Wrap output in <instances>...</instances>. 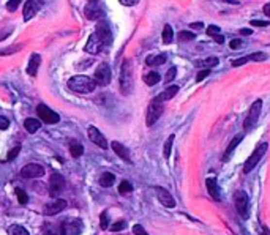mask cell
Wrapping results in <instances>:
<instances>
[{"label": "cell", "mask_w": 270, "mask_h": 235, "mask_svg": "<svg viewBox=\"0 0 270 235\" xmlns=\"http://www.w3.org/2000/svg\"><path fill=\"white\" fill-rule=\"evenodd\" d=\"M217 65H218V59H217V57H209V59H204V60H198L196 62V67L207 68V69H210L212 67H217Z\"/></svg>", "instance_id": "cell-30"}, {"label": "cell", "mask_w": 270, "mask_h": 235, "mask_svg": "<svg viewBox=\"0 0 270 235\" xmlns=\"http://www.w3.org/2000/svg\"><path fill=\"white\" fill-rule=\"evenodd\" d=\"M262 60H267V54H264V52H254V54H251V55L240 57V59H237V60H232L231 65L232 67H240V65H245L247 62H262Z\"/></svg>", "instance_id": "cell-19"}, {"label": "cell", "mask_w": 270, "mask_h": 235, "mask_svg": "<svg viewBox=\"0 0 270 235\" xmlns=\"http://www.w3.org/2000/svg\"><path fill=\"white\" fill-rule=\"evenodd\" d=\"M70 153L73 158H79V156H83L84 153V147L81 145L78 141H71L70 142Z\"/></svg>", "instance_id": "cell-28"}, {"label": "cell", "mask_w": 270, "mask_h": 235, "mask_svg": "<svg viewBox=\"0 0 270 235\" xmlns=\"http://www.w3.org/2000/svg\"><path fill=\"white\" fill-rule=\"evenodd\" d=\"M242 139H243V136H242V134H240V136H237L236 139H232V141H231V144H229V147L226 149V151H224L223 161H228V160H229V156L232 155V151L236 150V147H237L238 144H240V141H242Z\"/></svg>", "instance_id": "cell-24"}, {"label": "cell", "mask_w": 270, "mask_h": 235, "mask_svg": "<svg viewBox=\"0 0 270 235\" xmlns=\"http://www.w3.org/2000/svg\"><path fill=\"white\" fill-rule=\"evenodd\" d=\"M40 63H41L40 54H34L32 57H30V62H29V67H27V73H29L30 76H35L36 73H38Z\"/></svg>", "instance_id": "cell-22"}, {"label": "cell", "mask_w": 270, "mask_h": 235, "mask_svg": "<svg viewBox=\"0 0 270 235\" xmlns=\"http://www.w3.org/2000/svg\"><path fill=\"white\" fill-rule=\"evenodd\" d=\"M177 38H179V41H191V40H194V38H196V34H193V32H188V30H182V32H179Z\"/></svg>", "instance_id": "cell-34"}, {"label": "cell", "mask_w": 270, "mask_h": 235, "mask_svg": "<svg viewBox=\"0 0 270 235\" xmlns=\"http://www.w3.org/2000/svg\"><path fill=\"white\" fill-rule=\"evenodd\" d=\"M97 82L95 79L89 78V76H73L71 79H68V88L76 93H90L95 90Z\"/></svg>", "instance_id": "cell-1"}, {"label": "cell", "mask_w": 270, "mask_h": 235, "mask_svg": "<svg viewBox=\"0 0 270 235\" xmlns=\"http://www.w3.org/2000/svg\"><path fill=\"white\" fill-rule=\"evenodd\" d=\"M177 92H179V87H177V85H171V87H168L163 93H160L158 98H160L161 101H168V100L174 98L175 95H177Z\"/></svg>", "instance_id": "cell-27"}, {"label": "cell", "mask_w": 270, "mask_h": 235, "mask_svg": "<svg viewBox=\"0 0 270 235\" xmlns=\"http://www.w3.org/2000/svg\"><path fill=\"white\" fill-rule=\"evenodd\" d=\"M111 147H112V150H114V153L120 156L122 160H125L127 163H131V160H130V151H128L127 147H125V145H122L120 142H112Z\"/></svg>", "instance_id": "cell-20"}, {"label": "cell", "mask_w": 270, "mask_h": 235, "mask_svg": "<svg viewBox=\"0 0 270 235\" xmlns=\"http://www.w3.org/2000/svg\"><path fill=\"white\" fill-rule=\"evenodd\" d=\"M125 227H127V223H125V221L122 219V221H117L116 224H112L111 226V231L112 232H118V231H123Z\"/></svg>", "instance_id": "cell-39"}, {"label": "cell", "mask_w": 270, "mask_h": 235, "mask_svg": "<svg viewBox=\"0 0 270 235\" xmlns=\"http://www.w3.org/2000/svg\"><path fill=\"white\" fill-rule=\"evenodd\" d=\"M21 175L24 177V179H38V177L45 175V168H43L41 164L30 163V164H27V166L22 168Z\"/></svg>", "instance_id": "cell-10"}, {"label": "cell", "mask_w": 270, "mask_h": 235, "mask_svg": "<svg viewBox=\"0 0 270 235\" xmlns=\"http://www.w3.org/2000/svg\"><path fill=\"white\" fill-rule=\"evenodd\" d=\"M269 24H270L269 21H257V19L251 21V25H253V27H266V25H269Z\"/></svg>", "instance_id": "cell-47"}, {"label": "cell", "mask_w": 270, "mask_h": 235, "mask_svg": "<svg viewBox=\"0 0 270 235\" xmlns=\"http://www.w3.org/2000/svg\"><path fill=\"white\" fill-rule=\"evenodd\" d=\"M213 40H215L218 44H223V43H224V38H223V35H217L215 38H213Z\"/></svg>", "instance_id": "cell-50"}, {"label": "cell", "mask_w": 270, "mask_h": 235, "mask_svg": "<svg viewBox=\"0 0 270 235\" xmlns=\"http://www.w3.org/2000/svg\"><path fill=\"white\" fill-rule=\"evenodd\" d=\"M43 6V0H27L24 5V21H30Z\"/></svg>", "instance_id": "cell-13"}, {"label": "cell", "mask_w": 270, "mask_h": 235, "mask_svg": "<svg viewBox=\"0 0 270 235\" xmlns=\"http://www.w3.org/2000/svg\"><path fill=\"white\" fill-rule=\"evenodd\" d=\"M209 73H210V69H207V68H204L202 69V71H201L198 76H196V81L198 82H201V81H204L205 78H207V76H209Z\"/></svg>", "instance_id": "cell-43"}, {"label": "cell", "mask_w": 270, "mask_h": 235, "mask_svg": "<svg viewBox=\"0 0 270 235\" xmlns=\"http://www.w3.org/2000/svg\"><path fill=\"white\" fill-rule=\"evenodd\" d=\"M65 189V179L64 175H60L59 172L51 174V179H49V194L52 198H57L60 193Z\"/></svg>", "instance_id": "cell-7"}, {"label": "cell", "mask_w": 270, "mask_h": 235, "mask_svg": "<svg viewBox=\"0 0 270 235\" xmlns=\"http://www.w3.org/2000/svg\"><path fill=\"white\" fill-rule=\"evenodd\" d=\"M24 128H26L27 133H30V134H34V133H36L41 128V120H38V118H27L26 122H24Z\"/></svg>", "instance_id": "cell-23"}, {"label": "cell", "mask_w": 270, "mask_h": 235, "mask_svg": "<svg viewBox=\"0 0 270 235\" xmlns=\"http://www.w3.org/2000/svg\"><path fill=\"white\" fill-rule=\"evenodd\" d=\"M8 235H30L26 229H24L22 226H17V224H13L8 227Z\"/></svg>", "instance_id": "cell-33"}, {"label": "cell", "mask_w": 270, "mask_h": 235, "mask_svg": "<svg viewBox=\"0 0 270 235\" xmlns=\"http://www.w3.org/2000/svg\"><path fill=\"white\" fill-rule=\"evenodd\" d=\"M163 41H165L166 44H169L172 41V38H174V30L171 25H165V29H163Z\"/></svg>", "instance_id": "cell-31"}, {"label": "cell", "mask_w": 270, "mask_h": 235, "mask_svg": "<svg viewBox=\"0 0 270 235\" xmlns=\"http://www.w3.org/2000/svg\"><path fill=\"white\" fill-rule=\"evenodd\" d=\"M81 232H83V223H81L79 219L65 221L60 227L62 235H79Z\"/></svg>", "instance_id": "cell-11"}, {"label": "cell", "mask_w": 270, "mask_h": 235, "mask_svg": "<svg viewBox=\"0 0 270 235\" xmlns=\"http://www.w3.org/2000/svg\"><path fill=\"white\" fill-rule=\"evenodd\" d=\"M19 3H21V0H10V2L7 3V10L8 11H16Z\"/></svg>", "instance_id": "cell-40"}, {"label": "cell", "mask_w": 270, "mask_h": 235, "mask_svg": "<svg viewBox=\"0 0 270 235\" xmlns=\"http://www.w3.org/2000/svg\"><path fill=\"white\" fill-rule=\"evenodd\" d=\"M264 13H266L267 16H270V3H267L266 6H264Z\"/></svg>", "instance_id": "cell-51"}, {"label": "cell", "mask_w": 270, "mask_h": 235, "mask_svg": "<svg viewBox=\"0 0 270 235\" xmlns=\"http://www.w3.org/2000/svg\"><path fill=\"white\" fill-rule=\"evenodd\" d=\"M120 90L123 95H128L133 90V67L130 60H123L120 68Z\"/></svg>", "instance_id": "cell-2"}, {"label": "cell", "mask_w": 270, "mask_h": 235, "mask_svg": "<svg viewBox=\"0 0 270 235\" xmlns=\"http://www.w3.org/2000/svg\"><path fill=\"white\" fill-rule=\"evenodd\" d=\"M36 114H38V118L41 120L43 123H48V125H54V123H59V114L54 112L52 109H49L46 104H38L36 107Z\"/></svg>", "instance_id": "cell-6"}, {"label": "cell", "mask_w": 270, "mask_h": 235, "mask_svg": "<svg viewBox=\"0 0 270 235\" xmlns=\"http://www.w3.org/2000/svg\"><path fill=\"white\" fill-rule=\"evenodd\" d=\"M19 151H21V145H16V147L8 153V160H15V158L17 156V153H19Z\"/></svg>", "instance_id": "cell-44"}, {"label": "cell", "mask_w": 270, "mask_h": 235, "mask_svg": "<svg viewBox=\"0 0 270 235\" xmlns=\"http://www.w3.org/2000/svg\"><path fill=\"white\" fill-rule=\"evenodd\" d=\"M103 48H104V43L100 40L97 34H92L89 36V40H87V43H85L84 50L85 52H89V54H98L100 50H103Z\"/></svg>", "instance_id": "cell-14"}, {"label": "cell", "mask_w": 270, "mask_h": 235, "mask_svg": "<svg viewBox=\"0 0 270 235\" xmlns=\"http://www.w3.org/2000/svg\"><path fill=\"white\" fill-rule=\"evenodd\" d=\"M163 111H165V104H163V101L156 97L150 101L149 104V109H147V116H146V123L147 126H152L158 122V118L161 117Z\"/></svg>", "instance_id": "cell-3"}, {"label": "cell", "mask_w": 270, "mask_h": 235, "mask_svg": "<svg viewBox=\"0 0 270 235\" xmlns=\"http://www.w3.org/2000/svg\"><path fill=\"white\" fill-rule=\"evenodd\" d=\"M8 126H10L8 118H7V117H2V116H0V130H7Z\"/></svg>", "instance_id": "cell-46"}, {"label": "cell", "mask_w": 270, "mask_h": 235, "mask_svg": "<svg viewBox=\"0 0 270 235\" xmlns=\"http://www.w3.org/2000/svg\"><path fill=\"white\" fill-rule=\"evenodd\" d=\"M168 60V57L165 54H158V55H153V57H149L146 60V63L149 67H158V65H163Z\"/></svg>", "instance_id": "cell-26"}, {"label": "cell", "mask_w": 270, "mask_h": 235, "mask_svg": "<svg viewBox=\"0 0 270 235\" xmlns=\"http://www.w3.org/2000/svg\"><path fill=\"white\" fill-rule=\"evenodd\" d=\"M190 27H191V29H199V27H202V24H201V22H198V24H191Z\"/></svg>", "instance_id": "cell-52"}, {"label": "cell", "mask_w": 270, "mask_h": 235, "mask_svg": "<svg viewBox=\"0 0 270 235\" xmlns=\"http://www.w3.org/2000/svg\"><path fill=\"white\" fill-rule=\"evenodd\" d=\"M15 193H16V196H17V201H19V204H21V205H26L27 202H29V198H27L26 191H24V189H21V188H16Z\"/></svg>", "instance_id": "cell-36"}, {"label": "cell", "mask_w": 270, "mask_h": 235, "mask_svg": "<svg viewBox=\"0 0 270 235\" xmlns=\"http://www.w3.org/2000/svg\"><path fill=\"white\" fill-rule=\"evenodd\" d=\"M95 34L98 35V38L104 43V46H109L111 41H112V32L109 29V25L106 24V22H100L97 25V30H95Z\"/></svg>", "instance_id": "cell-17"}, {"label": "cell", "mask_w": 270, "mask_h": 235, "mask_svg": "<svg viewBox=\"0 0 270 235\" xmlns=\"http://www.w3.org/2000/svg\"><path fill=\"white\" fill-rule=\"evenodd\" d=\"M131 191H133V185H131V183L127 182V180H123L120 185H118V193H120V194H128Z\"/></svg>", "instance_id": "cell-35"}, {"label": "cell", "mask_w": 270, "mask_h": 235, "mask_svg": "<svg viewBox=\"0 0 270 235\" xmlns=\"http://www.w3.org/2000/svg\"><path fill=\"white\" fill-rule=\"evenodd\" d=\"M100 227L103 231H106L109 227V218H108V212H103L101 217H100Z\"/></svg>", "instance_id": "cell-37"}, {"label": "cell", "mask_w": 270, "mask_h": 235, "mask_svg": "<svg viewBox=\"0 0 270 235\" xmlns=\"http://www.w3.org/2000/svg\"><path fill=\"white\" fill-rule=\"evenodd\" d=\"M89 2H98V0H89Z\"/></svg>", "instance_id": "cell-54"}, {"label": "cell", "mask_w": 270, "mask_h": 235, "mask_svg": "<svg viewBox=\"0 0 270 235\" xmlns=\"http://www.w3.org/2000/svg\"><path fill=\"white\" fill-rule=\"evenodd\" d=\"M174 139H175L174 134H171V136H169V137L166 139V142H165V149H163V155H165V158H169V156H171V150H172Z\"/></svg>", "instance_id": "cell-32"}, {"label": "cell", "mask_w": 270, "mask_h": 235, "mask_svg": "<svg viewBox=\"0 0 270 235\" xmlns=\"http://www.w3.org/2000/svg\"><path fill=\"white\" fill-rule=\"evenodd\" d=\"M84 15L89 21H98V19H101L104 16V13L101 10V6L98 5V2H90L84 8Z\"/></svg>", "instance_id": "cell-15"}, {"label": "cell", "mask_w": 270, "mask_h": 235, "mask_svg": "<svg viewBox=\"0 0 270 235\" xmlns=\"http://www.w3.org/2000/svg\"><path fill=\"white\" fill-rule=\"evenodd\" d=\"M267 149H269V144H267V142H262V144L257 145L253 153L250 155V158L247 160V163H245V166H243V172H245V174L251 172V170H253V169L256 168V164L262 160L264 155H266Z\"/></svg>", "instance_id": "cell-4"}, {"label": "cell", "mask_w": 270, "mask_h": 235, "mask_svg": "<svg viewBox=\"0 0 270 235\" xmlns=\"http://www.w3.org/2000/svg\"><path fill=\"white\" fill-rule=\"evenodd\" d=\"M160 79H161V76L156 71H150V73H147L146 76H144V82H146V84L150 85V87L158 84Z\"/></svg>", "instance_id": "cell-29"}, {"label": "cell", "mask_w": 270, "mask_h": 235, "mask_svg": "<svg viewBox=\"0 0 270 235\" xmlns=\"http://www.w3.org/2000/svg\"><path fill=\"white\" fill-rule=\"evenodd\" d=\"M118 2H120L122 5H125V6H133V5H136L137 2H139V0H118Z\"/></svg>", "instance_id": "cell-48"}, {"label": "cell", "mask_w": 270, "mask_h": 235, "mask_svg": "<svg viewBox=\"0 0 270 235\" xmlns=\"http://www.w3.org/2000/svg\"><path fill=\"white\" fill-rule=\"evenodd\" d=\"M242 44H243V43H242L240 40H232V41H231V48H232V49H238V48H242Z\"/></svg>", "instance_id": "cell-49"}, {"label": "cell", "mask_w": 270, "mask_h": 235, "mask_svg": "<svg viewBox=\"0 0 270 235\" xmlns=\"http://www.w3.org/2000/svg\"><path fill=\"white\" fill-rule=\"evenodd\" d=\"M155 191H156V196H158V201L161 202L163 205L168 207V208H174L175 207V201L172 198V194L169 193L168 189L161 188V186H156Z\"/></svg>", "instance_id": "cell-18"}, {"label": "cell", "mask_w": 270, "mask_h": 235, "mask_svg": "<svg viewBox=\"0 0 270 235\" xmlns=\"http://www.w3.org/2000/svg\"><path fill=\"white\" fill-rule=\"evenodd\" d=\"M242 35H251V30H250V29H248V30H247V29L242 30Z\"/></svg>", "instance_id": "cell-53"}, {"label": "cell", "mask_w": 270, "mask_h": 235, "mask_svg": "<svg viewBox=\"0 0 270 235\" xmlns=\"http://www.w3.org/2000/svg\"><path fill=\"white\" fill-rule=\"evenodd\" d=\"M64 208H67V201L65 199H54L51 202H48L43 210H45L46 217H54V215L60 213Z\"/></svg>", "instance_id": "cell-12"}, {"label": "cell", "mask_w": 270, "mask_h": 235, "mask_svg": "<svg viewBox=\"0 0 270 235\" xmlns=\"http://www.w3.org/2000/svg\"><path fill=\"white\" fill-rule=\"evenodd\" d=\"M207 34L212 38H215L217 35H221V29L217 27V25H209V27H207Z\"/></svg>", "instance_id": "cell-38"}, {"label": "cell", "mask_w": 270, "mask_h": 235, "mask_svg": "<svg viewBox=\"0 0 270 235\" xmlns=\"http://www.w3.org/2000/svg\"><path fill=\"white\" fill-rule=\"evenodd\" d=\"M133 234H135V235H149L146 231H144V227H142L141 224L133 226Z\"/></svg>", "instance_id": "cell-42"}, {"label": "cell", "mask_w": 270, "mask_h": 235, "mask_svg": "<svg viewBox=\"0 0 270 235\" xmlns=\"http://www.w3.org/2000/svg\"><path fill=\"white\" fill-rule=\"evenodd\" d=\"M93 79H95L97 85H101V87H106L111 82V68L106 65V63H101L97 71H95V76H93Z\"/></svg>", "instance_id": "cell-9"}, {"label": "cell", "mask_w": 270, "mask_h": 235, "mask_svg": "<svg viewBox=\"0 0 270 235\" xmlns=\"http://www.w3.org/2000/svg\"><path fill=\"white\" fill-rule=\"evenodd\" d=\"M21 46H13V48H7L3 50H0V55H8V52H16V50H19Z\"/></svg>", "instance_id": "cell-45"}, {"label": "cell", "mask_w": 270, "mask_h": 235, "mask_svg": "<svg viewBox=\"0 0 270 235\" xmlns=\"http://www.w3.org/2000/svg\"><path fill=\"white\" fill-rule=\"evenodd\" d=\"M114 180H116L114 174H111V172H103L101 177H100V185H101L103 188H109V186L114 185Z\"/></svg>", "instance_id": "cell-25"}, {"label": "cell", "mask_w": 270, "mask_h": 235, "mask_svg": "<svg viewBox=\"0 0 270 235\" xmlns=\"http://www.w3.org/2000/svg\"><path fill=\"white\" fill-rule=\"evenodd\" d=\"M175 73H177V69H175V67H172L171 69H168V73H166V78H165V81H166V82H171V81L175 78Z\"/></svg>", "instance_id": "cell-41"}, {"label": "cell", "mask_w": 270, "mask_h": 235, "mask_svg": "<svg viewBox=\"0 0 270 235\" xmlns=\"http://www.w3.org/2000/svg\"><path fill=\"white\" fill-rule=\"evenodd\" d=\"M261 109H262V101L256 100L254 103L251 104L248 116H247V118H245V122H243V130L245 131H251L256 126L257 120H259V116H261Z\"/></svg>", "instance_id": "cell-5"}, {"label": "cell", "mask_w": 270, "mask_h": 235, "mask_svg": "<svg viewBox=\"0 0 270 235\" xmlns=\"http://www.w3.org/2000/svg\"><path fill=\"white\" fill-rule=\"evenodd\" d=\"M205 186H207V191H209V194L212 196L215 201H219L221 198H219V186L215 179H207L205 182Z\"/></svg>", "instance_id": "cell-21"}, {"label": "cell", "mask_w": 270, "mask_h": 235, "mask_svg": "<svg viewBox=\"0 0 270 235\" xmlns=\"http://www.w3.org/2000/svg\"><path fill=\"white\" fill-rule=\"evenodd\" d=\"M87 134H89V139L95 145L101 147L103 150L108 149V141H106V137L95 128V126H89V128H87Z\"/></svg>", "instance_id": "cell-16"}, {"label": "cell", "mask_w": 270, "mask_h": 235, "mask_svg": "<svg viewBox=\"0 0 270 235\" xmlns=\"http://www.w3.org/2000/svg\"><path fill=\"white\" fill-rule=\"evenodd\" d=\"M234 202H236V208H237L238 215H240L242 218H247L248 217V204H250L248 194L245 191H237L234 194Z\"/></svg>", "instance_id": "cell-8"}]
</instances>
